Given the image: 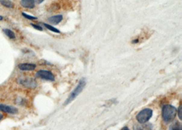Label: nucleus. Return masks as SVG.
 Wrapping results in <instances>:
<instances>
[{"label": "nucleus", "mask_w": 182, "mask_h": 130, "mask_svg": "<svg viewBox=\"0 0 182 130\" xmlns=\"http://www.w3.org/2000/svg\"><path fill=\"white\" fill-rule=\"evenodd\" d=\"M177 110L173 106L167 105L164 106L162 108V119L166 123L173 121L177 115Z\"/></svg>", "instance_id": "obj_1"}, {"label": "nucleus", "mask_w": 182, "mask_h": 130, "mask_svg": "<svg viewBox=\"0 0 182 130\" xmlns=\"http://www.w3.org/2000/svg\"><path fill=\"white\" fill-rule=\"evenodd\" d=\"M85 85H86V80H85V78H82V79L79 81L77 86L74 88V90L71 93L69 97L67 99L66 101H65V103H64L65 105H67V104L71 103L72 101L82 92L83 90L84 89Z\"/></svg>", "instance_id": "obj_2"}, {"label": "nucleus", "mask_w": 182, "mask_h": 130, "mask_svg": "<svg viewBox=\"0 0 182 130\" xmlns=\"http://www.w3.org/2000/svg\"><path fill=\"white\" fill-rule=\"evenodd\" d=\"M153 115L152 110L149 108H145L142 110L140 112L137 114L136 119L137 121L141 124L146 123L147 121H149V119L152 118Z\"/></svg>", "instance_id": "obj_3"}, {"label": "nucleus", "mask_w": 182, "mask_h": 130, "mask_svg": "<svg viewBox=\"0 0 182 130\" xmlns=\"http://www.w3.org/2000/svg\"><path fill=\"white\" fill-rule=\"evenodd\" d=\"M36 76L41 79L48 80V81H55V76L51 71L46 70H40L36 73Z\"/></svg>", "instance_id": "obj_4"}, {"label": "nucleus", "mask_w": 182, "mask_h": 130, "mask_svg": "<svg viewBox=\"0 0 182 130\" xmlns=\"http://www.w3.org/2000/svg\"><path fill=\"white\" fill-rule=\"evenodd\" d=\"M20 83L27 88H34L37 86V84H36V82L35 80L29 77L23 78V79L20 80Z\"/></svg>", "instance_id": "obj_5"}, {"label": "nucleus", "mask_w": 182, "mask_h": 130, "mask_svg": "<svg viewBox=\"0 0 182 130\" xmlns=\"http://www.w3.org/2000/svg\"><path fill=\"white\" fill-rule=\"evenodd\" d=\"M0 111L4 112L15 114L18 113V109L13 106H6L4 104H0Z\"/></svg>", "instance_id": "obj_6"}, {"label": "nucleus", "mask_w": 182, "mask_h": 130, "mask_svg": "<svg viewBox=\"0 0 182 130\" xmlns=\"http://www.w3.org/2000/svg\"><path fill=\"white\" fill-rule=\"evenodd\" d=\"M36 67V65L32 63H22L18 65V68L21 71H33Z\"/></svg>", "instance_id": "obj_7"}, {"label": "nucleus", "mask_w": 182, "mask_h": 130, "mask_svg": "<svg viewBox=\"0 0 182 130\" xmlns=\"http://www.w3.org/2000/svg\"><path fill=\"white\" fill-rule=\"evenodd\" d=\"M62 19H63V16L61 15H55V16L49 17L48 19V21L49 23H51V24L57 25L59 23H60Z\"/></svg>", "instance_id": "obj_8"}, {"label": "nucleus", "mask_w": 182, "mask_h": 130, "mask_svg": "<svg viewBox=\"0 0 182 130\" xmlns=\"http://www.w3.org/2000/svg\"><path fill=\"white\" fill-rule=\"evenodd\" d=\"M21 6L26 8H33L35 6L34 0H21L20 1Z\"/></svg>", "instance_id": "obj_9"}, {"label": "nucleus", "mask_w": 182, "mask_h": 130, "mask_svg": "<svg viewBox=\"0 0 182 130\" xmlns=\"http://www.w3.org/2000/svg\"><path fill=\"white\" fill-rule=\"evenodd\" d=\"M0 3L4 6L9 8H12L14 7V4L10 0H0Z\"/></svg>", "instance_id": "obj_10"}, {"label": "nucleus", "mask_w": 182, "mask_h": 130, "mask_svg": "<svg viewBox=\"0 0 182 130\" xmlns=\"http://www.w3.org/2000/svg\"><path fill=\"white\" fill-rule=\"evenodd\" d=\"M3 32H4L5 34H6L8 37L10 38V39H14L15 38H16L15 34L13 32L12 30H10L9 29H4Z\"/></svg>", "instance_id": "obj_11"}, {"label": "nucleus", "mask_w": 182, "mask_h": 130, "mask_svg": "<svg viewBox=\"0 0 182 130\" xmlns=\"http://www.w3.org/2000/svg\"><path fill=\"white\" fill-rule=\"evenodd\" d=\"M43 24H44V25H45L46 28H47L48 30L52 31V32H55V33H60V31L57 29V28L53 27V26H52V25H49V24H46V23H43Z\"/></svg>", "instance_id": "obj_12"}, {"label": "nucleus", "mask_w": 182, "mask_h": 130, "mask_svg": "<svg viewBox=\"0 0 182 130\" xmlns=\"http://www.w3.org/2000/svg\"><path fill=\"white\" fill-rule=\"evenodd\" d=\"M170 129H177V130H181L182 127H181V124L180 123H175V124H173L172 126H171Z\"/></svg>", "instance_id": "obj_13"}, {"label": "nucleus", "mask_w": 182, "mask_h": 130, "mask_svg": "<svg viewBox=\"0 0 182 130\" xmlns=\"http://www.w3.org/2000/svg\"><path fill=\"white\" fill-rule=\"evenodd\" d=\"M22 15H23V16L25 18H26V19H30V20H36V19H37V17L31 16V15L25 14V13H24V12H23V13H22Z\"/></svg>", "instance_id": "obj_14"}, {"label": "nucleus", "mask_w": 182, "mask_h": 130, "mask_svg": "<svg viewBox=\"0 0 182 130\" xmlns=\"http://www.w3.org/2000/svg\"><path fill=\"white\" fill-rule=\"evenodd\" d=\"M177 112V114H178V116H179V120L181 121L182 120V106H181V104L180 106H179V107Z\"/></svg>", "instance_id": "obj_15"}, {"label": "nucleus", "mask_w": 182, "mask_h": 130, "mask_svg": "<svg viewBox=\"0 0 182 130\" xmlns=\"http://www.w3.org/2000/svg\"><path fill=\"white\" fill-rule=\"evenodd\" d=\"M32 25L33 28H35V29L38 30H40V31H42V27H40V26H39L38 25H35V24H33V23H32Z\"/></svg>", "instance_id": "obj_16"}, {"label": "nucleus", "mask_w": 182, "mask_h": 130, "mask_svg": "<svg viewBox=\"0 0 182 130\" xmlns=\"http://www.w3.org/2000/svg\"><path fill=\"white\" fill-rule=\"evenodd\" d=\"M45 1V0H34V2H36V3H38V4H41V3H42V2Z\"/></svg>", "instance_id": "obj_17"}, {"label": "nucleus", "mask_w": 182, "mask_h": 130, "mask_svg": "<svg viewBox=\"0 0 182 130\" xmlns=\"http://www.w3.org/2000/svg\"><path fill=\"white\" fill-rule=\"evenodd\" d=\"M139 42V39H137V40H134V41H132V43H138Z\"/></svg>", "instance_id": "obj_18"}, {"label": "nucleus", "mask_w": 182, "mask_h": 130, "mask_svg": "<svg viewBox=\"0 0 182 130\" xmlns=\"http://www.w3.org/2000/svg\"><path fill=\"white\" fill-rule=\"evenodd\" d=\"M2 118H3V114L0 113V120H2Z\"/></svg>", "instance_id": "obj_19"}, {"label": "nucleus", "mask_w": 182, "mask_h": 130, "mask_svg": "<svg viewBox=\"0 0 182 130\" xmlns=\"http://www.w3.org/2000/svg\"><path fill=\"white\" fill-rule=\"evenodd\" d=\"M122 129L123 130H125V129H129V128L128 127H123V128H122Z\"/></svg>", "instance_id": "obj_20"}, {"label": "nucleus", "mask_w": 182, "mask_h": 130, "mask_svg": "<svg viewBox=\"0 0 182 130\" xmlns=\"http://www.w3.org/2000/svg\"><path fill=\"white\" fill-rule=\"evenodd\" d=\"M2 19H3V17L0 16V21H1V20H2Z\"/></svg>", "instance_id": "obj_21"}]
</instances>
